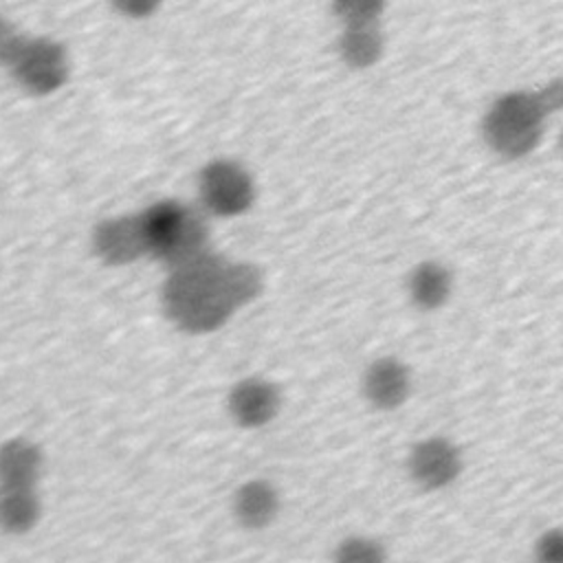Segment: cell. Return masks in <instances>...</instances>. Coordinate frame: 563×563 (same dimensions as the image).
I'll return each mask as SVG.
<instances>
[{
  "label": "cell",
  "mask_w": 563,
  "mask_h": 563,
  "mask_svg": "<svg viewBox=\"0 0 563 563\" xmlns=\"http://www.w3.org/2000/svg\"><path fill=\"white\" fill-rule=\"evenodd\" d=\"M556 106L543 95H508L499 99L486 117V136L490 145L508 156L528 152L541 136V119L545 106Z\"/></svg>",
  "instance_id": "obj_2"
},
{
  "label": "cell",
  "mask_w": 563,
  "mask_h": 563,
  "mask_svg": "<svg viewBox=\"0 0 563 563\" xmlns=\"http://www.w3.org/2000/svg\"><path fill=\"white\" fill-rule=\"evenodd\" d=\"M332 563H387V552L378 541L356 534L336 545Z\"/></svg>",
  "instance_id": "obj_14"
},
{
  "label": "cell",
  "mask_w": 563,
  "mask_h": 563,
  "mask_svg": "<svg viewBox=\"0 0 563 563\" xmlns=\"http://www.w3.org/2000/svg\"><path fill=\"white\" fill-rule=\"evenodd\" d=\"M257 290L260 275L255 268L202 253L176 266L165 290V303L169 317L180 325L211 330Z\"/></svg>",
  "instance_id": "obj_1"
},
{
  "label": "cell",
  "mask_w": 563,
  "mask_h": 563,
  "mask_svg": "<svg viewBox=\"0 0 563 563\" xmlns=\"http://www.w3.org/2000/svg\"><path fill=\"white\" fill-rule=\"evenodd\" d=\"M202 198L218 213H240L251 205L253 187L249 174L233 163H211L202 172Z\"/></svg>",
  "instance_id": "obj_4"
},
{
  "label": "cell",
  "mask_w": 563,
  "mask_h": 563,
  "mask_svg": "<svg viewBox=\"0 0 563 563\" xmlns=\"http://www.w3.org/2000/svg\"><path fill=\"white\" fill-rule=\"evenodd\" d=\"M345 53L352 62H369L378 53V40L376 33L369 31V18L365 15L363 22L354 18V26L345 35Z\"/></svg>",
  "instance_id": "obj_15"
},
{
  "label": "cell",
  "mask_w": 563,
  "mask_h": 563,
  "mask_svg": "<svg viewBox=\"0 0 563 563\" xmlns=\"http://www.w3.org/2000/svg\"><path fill=\"white\" fill-rule=\"evenodd\" d=\"M367 396L380 407H396L407 394V372L394 361H378L367 372Z\"/></svg>",
  "instance_id": "obj_11"
},
{
  "label": "cell",
  "mask_w": 563,
  "mask_h": 563,
  "mask_svg": "<svg viewBox=\"0 0 563 563\" xmlns=\"http://www.w3.org/2000/svg\"><path fill=\"white\" fill-rule=\"evenodd\" d=\"M42 515L33 488H0V530L4 534L31 532Z\"/></svg>",
  "instance_id": "obj_7"
},
{
  "label": "cell",
  "mask_w": 563,
  "mask_h": 563,
  "mask_svg": "<svg viewBox=\"0 0 563 563\" xmlns=\"http://www.w3.org/2000/svg\"><path fill=\"white\" fill-rule=\"evenodd\" d=\"M40 453L26 442H11L0 451L2 488H33L40 475Z\"/></svg>",
  "instance_id": "obj_10"
},
{
  "label": "cell",
  "mask_w": 563,
  "mask_h": 563,
  "mask_svg": "<svg viewBox=\"0 0 563 563\" xmlns=\"http://www.w3.org/2000/svg\"><path fill=\"white\" fill-rule=\"evenodd\" d=\"M532 556H534V563H563L561 532L554 528V530H548V532L539 534Z\"/></svg>",
  "instance_id": "obj_16"
},
{
  "label": "cell",
  "mask_w": 563,
  "mask_h": 563,
  "mask_svg": "<svg viewBox=\"0 0 563 563\" xmlns=\"http://www.w3.org/2000/svg\"><path fill=\"white\" fill-rule=\"evenodd\" d=\"M145 249L169 257L176 266L202 255L205 227L185 207L176 202H161L141 216Z\"/></svg>",
  "instance_id": "obj_3"
},
{
  "label": "cell",
  "mask_w": 563,
  "mask_h": 563,
  "mask_svg": "<svg viewBox=\"0 0 563 563\" xmlns=\"http://www.w3.org/2000/svg\"><path fill=\"white\" fill-rule=\"evenodd\" d=\"M231 409L242 424H262L271 420L277 409V391L268 383L246 380L235 387L231 396Z\"/></svg>",
  "instance_id": "obj_8"
},
{
  "label": "cell",
  "mask_w": 563,
  "mask_h": 563,
  "mask_svg": "<svg viewBox=\"0 0 563 563\" xmlns=\"http://www.w3.org/2000/svg\"><path fill=\"white\" fill-rule=\"evenodd\" d=\"M411 288L420 306L424 308L440 306L449 292V275L444 273V268L435 264H422L411 279Z\"/></svg>",
  "instance_id": "obj_13"
},
{
  "label": "cell",
  "mask_w": 563,
  "mask_h": 563,
  "mask_svg": "<svg viewBox=\"0 0 563 563\" xmlns=\"http://www.w3.org/2000/svg\"><path fill=\"white\" fill-rule=\"evenodd\" d=\"M460 473V453L446 440L433 438L418 444L411 453V475L420 486L442 488Z\"/></svg>",
  "instance_id": "obj_5"
},
{
  "label": "cell",
  "mask_w": 563,
  "mask_h": 563,
  "mask_svg": "<svg viewBox=\"0 0 563 563\" xmlns=\"http://www.w3.org/2000/svg\"><path fill=\"white\" fill-rule=\"evenodd\" d=\"M64 75L62 53L51 44H35L24 55V77L37 88H53Z\"/></svg>",
  "instance_id": "obj_12"
},
{
  "label": "cell",
  "mask_w": 563,
  "mask_h": 563,
  "mask_svg": "<svg viewBox=\"0 0 563 563\" xmlns=\"http://www.w3.org/2000/svg\"><path fill=\"white\" fill-rule=\"evenodd\" d=\"M97 246L112 262H125L147 251L143 229H141V218L103 224L97 235Z\"/></svg>",
  "instance_id": "obj_9"
},
{
  "label": "cell",
  "mask_w": 563,
  "mask_h": 563,
  "mask_svg": "<svg viewBox=\"0 0 563 563\" xmlns=\"http://www.w3.org/2000/svg\"><path fill=\"white\" fill-rule=\"evenodd\" d=\"M277 510H279L277 490L264 479L246 482L235 493L233 512L244 528L260 530V528L268 526L277 517Z\"/></svg>",
  "instance_id": "obj_6"
}]
</instances>
